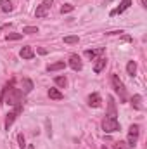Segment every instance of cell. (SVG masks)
Segmentation results:
<instances>
[{
	"mask_svg": "<svg viewBox=\"0 0 147 149\" xmlns=\"http://www.w3.org/2000/svg\"><path fill=\"white\" fill-rule=\"evenodd\" d=\"M140 3H142V7H147V0H140Z\"/></svg>",
	"mask_w": 147,
	"mask_h": 149,
	"instance_id": "obj_27",
	"label": "cell"
},
{
	"mask_svg": "<svg viewBox=\"0 0 147 149\" xmlns=\"http://www.w3.org/2000/svg\"><path fill=\"white\" fill-rule=\"evenodd\" d=\"M64 61H59V63H54V64H49L47 66V71H59V70H64Z\"/></svg>",
	"mask_w": 147,
	"mask_h": 149,
	"instance_id": "obj_13",
	"label": "cell"
},
{
	"mask_svg": "<svg viewBox=\"0 0 147 149\" xmlns=\"http://www.w3.org/2000/svg\"><path fill=\"white\" fill-rule=\"evenodd\" d=\"M114 149H128V144H126L125 141H119V142L114 144Z\"/></svg>",
	"mask_w": 147,
	"mask_h": 149,
	"instance_id": "obj_24",
	"label": "cell"
},
{
	"mask_svg": "<svg viewBox=\"0 0 147 149\" xmlns=\"http://www.w3.org/2000/svg\"><path fill=\"white\" fill-rule=\"evenodd\" d=\"M111 83H112L114 90L119 94L121 101H126V90H125V85H123V81L119 80V76H118V74H112V76H111Z\"/></svg>",
	"mask_w": 147,
	"mask_h": 149,
	"instance_id": "obj_3",
	"label": "cell"
},
{
	"mask_svg": "<svg viewBox=\"0 0 147 149\" xmlns=\"http://www.w3.org/2000/svg\"><path fill=\"white\" fill-rule=\"evenodd\" d=\"M140 101H142V97L137 94V95H133V99H132V104H133V108L135 109H142V106H140Z\"/></svg>",
	"mask_w": 147,
	"mask_h": 149,
	"instance_id": "obj_19",
	"label": "cell"
},
{
	"mask_svg": "<svg viewBox=\"0 0 147 149\" xmlns=\"http://www.w3.org/2000/svg\"><path fill=\"white\" fill-rule=\"evenodd\" d=\"M54 81H55V85H59V87H66V83H68V80H66V76H55L54 78Z\"/></svg>",
	"mask_w": 147,
	"mask_h": 149,
	"instance_id": "obj_18",
	"label": "cell"
},
{
	"mask_svg": "<svg viewBox=\"0 0 147 149\" xmlns=\"http://www.w3.org/2000/svg\"><path fill=\"white\" fill-rule=\"evenodd\" d=\"M52 2H54V0H43V2H42V3L37 7V10H35V16H37V17H43V16H47L49 9L52 7Z\"/></svg>",
	"mask_w": 147,
	"mask_h": 149,
	"instance_id": "obj_5",
	"label": "cell"
},
{
	"mask_svg": "<svg viewBox=\"0 0 147 149\" xmlns=\"http://www.w3.org/2000/svg\"><path fill=\"white\" fill-rule=\"evenodd\" d=\"M102 128H104V132H107V134H114V132H118V130H119V123H118V120H116V118L106 116V118H104V121H102Z\"/></svg>",
	"mask_w": 147,
	"mask_h": 149,
	"instance_id": "obj_2",
	"label": "cell"
},
{
	"mask_svg": "<svg viewBox=\"0 0 147 149\" xmlns=\"http://www.w3.org/2000/svg\"><path fill=\"white\" fill-rule=\"evenodd\" d=\"M137 141H139V125H132L130 127V132H128V141H126L128 148L137 146Z\"/></svg>",
	"mask_w": 147,
	"mask_h": 149,
	"instance_id": "obj_4",
	"label": "cell"
},
{
	"mask_svg": "<svg viewBox=\"0 0 147 149\" xmlns=\"http://www.w3.org/2000/svg\"><path fill=\"white\" fill-rule=\"evenodd\" d=\"M19 56H21L23 59H33L35 52H33V49H31L30 45H26V47H23V49L19 50Z\"/></svg>",
	"mask_w": 147,
	"mask_h": 149,
	"instance_id": "obj_10",
	"label": "cell"
},
{
	"mask_svg": "<svg viewBox=\"0 0 147 149\" xmlns=\"http://www.w3.org/2000/svg\"><path fill=\"white\" fill-rule=\"evenodd\" d=\"M73 9H74V5H71V3H64V5L61 7V12H62V14H68V12H71Z\"/></svg>",
	"mask_w": 147,
	"mask_h": 149,
	"instance_id": "obj_22",
	"label": "cell"
},
{
	"mask_svg": "<svg viewBox=\"0 0 147 149\" xmlns=\"http://www.w3.org/2000/svg\"><path fill=\"white\" fill-rule=\"evenodd\" d=\"M109 116L111 118H116V106H114L112 97H109Z\"/></svg>",
	"mask_w": 147,
	"mask_h": 149,
	"instance_id": "obj_20",
	"label": "cell"
},
{
	"mask_svg": "<svg viewBox=\"0 0 147 149\" xmlns=\"http://www.w3.org/2000/svg\"><path fill=\"white\" fill-rule=\"evenodd\" d=\"M126 73L130 74V76H135V73H137V64H135L133 61H128V64H126Z\"/></svg>",
	"mask_w": 147,
	"mask_h": 149,
	"instance_id": "obj_16",
	"label": "cell"
},
{
	"mask_svg": "<svg viewBox=\"0 0 147 149\" xmlns=\"http://www.w3.org/2000/svg\"><path fill=\"white\" fill-rule=\"evenodd\" d=\"M130 5H132V0H123V2H121V3H119L116 9H114V10H111V16H116V14H121V12H125V10L130 7Z\"/></svg>",
	"mask_w": 147,
	"mask_h": 149,
	"instance_id": "obj_8",
	"label": "cell"
},
{
	"mask_svg": "<svg viewBox=\"0 0 147 149\" xmlns=\"http://www.w3.org/2000/svg\"><path fill=\"white\" fill-rule=\"evenodd\" d=\"M17 139H19V146H21V148H24V137L19 134V135H17Z\"/></svg>",
	"mask_w": 147,
	"mask_h": 149,
	"instance_id": "obj_26",
	"label": "cell"
},
{
	"mask_svg": "<svg viewBox=\"0 0 147 149\" xmlns=\"http://www.w3.org/2000/svg\"><path fill=\"white\" fill-rule=\"evenodd\" d=\"M23 33H28V35H33V33H38V28L37 26H26L23 30Z\"/></svg>",
	"mask_w": 147,
	"mask_h": 149,
	"instance_id": "obj_23",
	"label": "cell"
},
{
	"mask_svg": "<svg viewBox=\"0 0 147 149\" xmlns=\"http://www.w3.org/2000/svg\"><path fill=\"white\" fill-rule=\"evenodd\" d=\"M69 66L73 68L74 71H80V70H81V66H83V64H81V59H80L76 54L69 56Z\"/></svg>",
	"mask_w": 147,
	"mask_h": 149,
	"instance_id": "obj_9",
	"label": "cell"
},
{
	"mask_svg": "<svg viewBox=\"0 0 147 149\" xmlns=\"http://www.w3.org/2000/svg\"><path fill=\"white\" fill-rule=\"evenodd\" d=\"M106 63H107V61H106V57H99V59H97V63L94 64V71H95V73H101V71L106 68Z\"/></svg>",
	"mask_w": 147,
	"mask_h": 149,
	"instance_id": "obj_12",
	"label": "cell"
},
{
	"mask_svg": "<svg viewBox=\"0 0 147 149\" xmlns=\"http://www.w3.org/2000/svg\"><path fill=\"white\" fill-rule=\"evenodd\" d=\"M0 9L3 12H10L12 10V2L10 0H0Z\"/></svg>",
	"mask_w": 147,
	"mask_h": 149,
	"instance_id": "obj_15",
	"label": "cell"
},
{
	"mask_svg": "<svg viewBox=\"0 0 147 149\" xmlns=\"http://www.w3.org/2000/svg\"><path fill=\"white\" fill-rule=\"evenodd\" d=\"M21 109H23V104H17V106L14 108V111L7 113V118H5V128H7V130H9V127L14 123V120L17 118V114L21 113Z\"/></svg>",
	"mask_w": 147,
	"mask_h": 149,
	"instance_id": "obj_6",
	"label": "cell"
},
{
	"mask_svg": "<svg viewBox=\"0 0 147 149\" xmlns=\"http://www.w3.org/2000/svg\"><path fill=\"white\" fill-rule=\"evenodd\" d=\"M0 101H2V104H9V106L23 104V92L14 87V81H10V83H7V85L3 87Z\"/></svg>",
	"mask_w": 147,
	"mask_h": 149,
	"instance_id": "obj_1",
	"label": "cell"
},
{
	"mask_svg": "<svg viewBox=\"0 0 147 149\" xmlns=\"http://www.w3.org/2000/svg\"><path fill=\"white\" fill-rule=\"evenodd\" d=\"M49 97H50V99H54V101H61L64 95H62L57 88H49Z\"/></svg>",
	"mask_w": 147,
	"mask_h": 149,
	"instance_id": "obj_14",
	"label": "cell"
},
{
	"mask_svg": "<svg viewBox=\"0 0 147 149\" xmlns=\"http://www.w3.org/2000/svg\"><path fill=\"white\" fill-rule=\"evenodd\" d=\"M5 38H7V40H19V38H23V35H21V33H9Z\"/></svg>",
	"mask_w": 147,
	"mask_h": 149,
	"instance_id": "obj_25",
	"label": "cell"
},
{
	"mask_svg": "<svg viewBox=\"0 0 147 149\" xmlns=\"http://www.w3.org/2000/svg\"><path fill=\"white\" fill-rule=\"evenodd\" d=\"M80 42V38L73 35V37H64V43H68V45H73V43H78Z\"/></svg>",
	"mask_w": 147,
	"mask_h": 149,
	"instance_id": "obj_21",
	"label": "cell"
},
{
	"mask_svg": "<svg viewBox=\"0 0 147 149\" xmlns=\"http://www.w3.org/2000/svg\"><path fill=\"white\" fill-rule=\"evenodd\" d=\"M23 94H30L31 90H33V81L31 80H28V78H24L23 81H21V88H19Z\"/></svg>",
	"mask_w": 147,
	"mask_h": 149,
	"instance_id": "obj_11",
	"label": "cell"
},
{
	"mask_svg": "<svg viewBox=\"0 0 147 149\" xmlns=\"http://www.w3.org/2000/svg\"><path fill=\"white\" fill-rule=\"evenodd\" d=\"M102 52H104V47H99V49H95V50H87L85 56L90 57V59H94L95 56H99V54H102Z\"/></svg>",
	"mask_w": 147,
	"mask_h": 149,
	"instance_id": "obj_17",
	"label": "cell"
},
{
	"mask_svg": "<svg viewBox=\"0 0 147 149\" xmlns=\"http://www.w3.org/2000/svg\"><path fill=\"white\" fill-rule=\"evenodd\" d=\"M88 104H90L92 108H101V104H102V97H101L97 92H94V94H90V97H88Z\"/></svg>",
	"mask_w": 147,
	"mask_h": 149,
	"instance_id": "obj_7",
	"label": "cell"
}]
</instances>
